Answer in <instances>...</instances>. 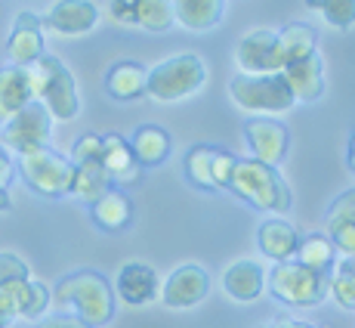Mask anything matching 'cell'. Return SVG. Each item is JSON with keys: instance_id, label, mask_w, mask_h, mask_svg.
Wrapping results in <instances>:
<instances>
[{"instance_id": "6da1fadb", "label": "cell", "mask_w": 355, "mask_h": 328, "mask_svg": "<svg viewBox=\"0 0 355 328\" xmlns=\"http://www.w3.org/2000/svg\"><path fill=\"white\" fill-rule=\"evenodd\" d=\"M50 295L59 310L71 313L74 319H80L90 328L108 325L114 316V288L96 270H78L59 279L56 291H50Z\"/></svg>"}, {"instance_id": "7a4b0ae2", "label": "cell", "mask_w": 355, "mask_h": 328, "mask_svg": "<svg viewBox=\"0 0 355 328\" xmlns=\"http://www.w3.org/2000/svg\"><path fill=\"white\" fill-rule=\"evenodd\" d=\"M226 189L235 192L241 202H248L250 208L263 211V214H272V217L288 214L293 204L291 189H288V183L282 180L278 167L259 164L254 158H235V167H232Z\"/></svg>"}, {"instance_id": "3957f363", "label": "cell", "mask_w": 355, "mask_h": 328, "mask_svg": "<svg viewBox=\"0 0 355 328\" xmlns=\"http://www.w3.org/2000/svg\"><path fill=\"white\" fill-rule=\"evenodd\" d=\"M28 78H31V93L40 106L50 112L53 121H71L80 112V93H78V81L68 72V65L59 56H44L37 63L28 65Z\"/></svg>"}, {"instance_id": "277c9868", "label": "cell", "mask_w": 355, "mask_h": 328, "mask_svg": "<svg viewBox=\"0 0 355 328\" xmlns=\"http://www.w3.org/2000/svg\"><path fill=\"white\" fill-rule=\"evenodd\" d=\"M207 81V65L195 53H180L158 63L146 78V93L158 102H176L198 93Z\"/></svg>"}, {"instance_id": "5b68a950", "label": "cell", "mask_w": 355, "mask_h": 328, "mask_svg": "<svg viewBox=\"0 0 355 328\" xmlns=\"http://www.w3.org/2000/svg\"><path fill=\"white\" fill-rule=\"evenodd\" d=\"M229 93H232V102L244 112H254V115H282V112H291L297 106L293 99L288 81H284L282 72L275 74H238L232 78L229 84Z\"/></svg>"}, {"instance_id": "8992f818", "label": "cell", "mask_w": 355, "mask_h": 328, "mask_svg": "<svg viewBox=\"0 0 355 328\" xmlns=\"http://www.w3.org/2000/svg\"><path fill=\"white\" fill-rule=\"evenodd\" d=\"M327 282L331 279L322 272H312L306 266H300L297 261H284L275 263L266 272V288L275 300L293 306V310H309L318 306L327 297Z\"/></svg>"}, {"instance_id": "52a82bcc", "label": "cell", "mask_w": 355, "mask_h": 328, "mask_svg": "<svg viewBox=\"0 0 355 328\" xmlns=\"http://www.w3.org/2000/svg\"><path fill=\"white\" fill-rule=\"evenodd\" d=\"M19 174L31 192L44 198H62L71 189V161L53 149H37L31 155H19Z\"/></svg>"}, {"instance_id": "ba28073f", "label": "cell", "mask_w": 355, "mask_h": 328, "mask_svg": "<svg viewBox=\"0 0 355 328\" xmlns=\"http://www.w3.org/2000/svg\"><path fill=\"white\" fill-rule=\"evenodd\" d=\"M53 118L37 99L28 102L22 112H16L3 124V146L16 155H31L37 149H50Z\"/></svg>"}, {"instance_id": "9c48e42d", "label": "cell", "mask_w": 355, "mask_h": 328, "mask_svg": "<svg viewBox=\"0 0 355 328\" xmlns=\"http://www.w3.org/2000/svg\"><path fill=\"white\" fill-rule=\"evenodd\" d=\"M244 140H248V149H250V158L259 161V164H269V167H278L288 155V146H291V133L282 121L275 118H250L244 124Z\"/></svg>"}, {"instance_id": "30bf717a", "label": "cell", "mask_w": 355, "mask_h": 328, "mask_svg": "<svg viewBox=\"0 0 355 328\" xmlns=\"http://www.w3.org/2000/svg\"><path fill=\"white\" fill-rule=\"evenodd\" d=\"M207 288H210L207 270L198 263H182L161 285V300L170 310H192V306H198L207 297Z\"/></svg>"}, {"instance_id": "8fae6325", "label": "cell", "mask_w": 355, "mask_h": 328, "mask_svg": "<svg viewBox=\"0 0 355 328\" xmlns=\"http://www.w3.org/2000/svg\"><path fill=\"white\" fill-rule=\"evenodd\" d=\"M114 295L124 300L127 306H146V304H152V300L161 297V276L155 272V266L130 261L118 270Z\"/></svg>"}, {"instance_id": "7c38bea8", "label": "cell", "mask_w": 355, "mask_h": 328, "mask_svg": "<svg viewBox=\"0 0 355 328\" xmlns=\"http://www.w3.org/2000/svg\"><path fill=\"white\" fill-rule=\"evenodd\" d=\"M50 31L62 34V38H78L96 28L99 22V6L93 0H56L40 19Z\"/></svg>"}, {"instance_id": "4fadbf2b", "label": "cell", "mask_w": 355, "mask_h": 328, "mask_svg": "<svg viewBox=\"0 0 355 328\" xmlns=\"http://www.w3.org/2000/svg\"><path fill=\"white\" fill-rule=\"evenodd\" d=\"M275 38L278 31L272 28H254L238 40V68L244 74H275L278 72V59H275Z\"/></svg>"}, {"instance_id": "5bb4252c", "label": "cell", "mask_w": 355, "mask_h": 328, "mask_svg": "<svg viewBox=\"0 0 355 328\" xmlns=\"http://www.w3.org/2000/svg\"><path fill=\"white\" fill-rule=\"evenodd\" d=\"M6 53H10L12 65L19 68H28L44 56V22H40V16H34L28 10L19 13L10 38H6Z\"/></svg>"}, {"instance_id": "9a60e30c", "label": "cell", "mask_w": 355, "mask_h": 328, "mask_svg": "<svg viewBox=\"0 0 355 328\" xmlns=\"http://www.w3.org/2000/svg\"><path fill=\"white\" fill-rule=\"evenodd\" d=\"M282 74L297 102H318L324 97V63L318 56V50L303 56L300 63L288 65Z\"/></svg>"}, {"instance_id": "2e32d148", "label": "cell", "mask_w": 355, "mask_h": 328, "mask_svg": "<svg viewBox=\"0 0 355 328\" xmlns=\"http://www.w3.org/2000/svg\"><path fill=\"white\" fill-rule=\"evenodd\" d=\"M266 288V270L257 261H235L223 272V291L238 300V304H250L263 295Z\"/></svg>"}, {"instance_id": "e0dca14e", "label": "cell", "mask_w": 355, "mask_h": 328, "mask_svg": "<svg viewBox=\"0 0 355 328\" xmlns=\"http://www.w3.org/2000/svg\"><path fill=\"white\" fill-rule=\"evenodd\" d=\"M257 245L269 261L284 263V261H293V254H297L300 232L293 223L284 220V217H272V220H266L263 227L257 229Z\"/></svg>"}, {"instance_id": "ac0fdd59", "label": "cell", "mask_w": 355, "mask_h": 328, "mask_svg": "<svg viewBox=\"0 0 355 328\" xmlns=\"http://www.w3.org/2000/svg\"><path fill=\"white\" fill-rule=\"evenodd\" d=\"M0 291L12 300L16 319H25V322H37V319L53 306L50 288H46L44 282H37V279H25V282L6 285V288H0Z\"/></svg>"}, {"instance_id": "d6986e66", "label": "cell", "mask_w": 355, "mask_h": 328, "mask_svg": "<svg viewBox=\"0 0 355 328\" xmlns=\"http://www.w3.org/2000/svg\"><path fill=\"white\" fill-rule=\"evenodd\" d=\"M318 44V31L315 25H306V22H291L278 31L275 38V59H278V72H284L288 65L300 63L303 56L315 53Z\"/></svg>"}, {"instance_id": "ffe728a7", "label": "cell", "mask_w": 355, "mask_h": 328, "mask_svg": "<svg viewBox=\"0 0 355 328\" xmlns=\"http://www.w3.org/2000/svg\"><path fill=\"white\" fill-rule=\"evenodd\" d=\"M28 102H34L28 68L3 65L0 68V124H6V121L16 112H22Z\"/></svg>"}, {"instance_id": "44dd1931", "label": "cell", "mask_w": 355, "mask_h": 328, "mask_svg": "<svg viewBox=\"0 0 355 328\" xmlns=\"http://www.w3.org/2000/svg\"><path fill=\"white\" fill-rule=\"evenodd\" d=\"M102 170L108 174V180L114 183H133L136 174H139V164L133 161V152H130V142L118 133H105L102 136V155H99Z\"/></svg>"}, {"instance_id": "7402d4cb", "label": "cell", "mask_w": 355, "mask_h": 328, "mask_svg": "<svg viewBox=\"0 0 355 328\" xmlns=\"http://www.w3.org/2000/svg\"><path fill=\"white\" fill-rule=\"evenodd\" d=\"M170 6H173V22L189 31L216 28L226 13V0H170Z\"/></svg>"}, {"instance_id": "603a6c76", "label": "cell", "mask_w": 355, "mask_h": 328, "mask_svg": "<svg viewBox=\"0 0 355 328\" xmlns=\"http://www.w3.org/2000/svg\"><path fill=\"white\" fill-rule=\"evenodd\" d=\"M127 142H130V152H133V161L139 167H158V164L170 158V136L167 131H161L155 124L136 127Z\"/></svg>"}, {"instance_id": "cb8c5ba5", "label": "cell", "mask_w": 355, "mask_h": 328, "mask_svg": "<svg viewBox=\"0 0 355 328\" xmlns=\"http://www.w3.org/2000/svg\"><path fill=\"white\" fill-rule=\"evenodd\" d=\"M90 214H93V220H96L102 229L121 232V229L130 227V220H133V204H130L124 189L112 186L105 195L96 198V202L90 204Z\"/></svg>"}, {"instance_id": "d4e9b609", "label": "cell", "mask_w": 355, "mask_h": 328, "mask_svg": "<svg viewBox=\"0 0 355 328\" xmlns=\"http://www.w3.org/2000/svg\"><path fill=\"white\" fill-rule=\"evenodd\" d=\"M146 78H148V72L139 63H130V59H124V63H114L112 68H108L105 90H108V97H114L121 102L139 99L142 93H146Z\"/></svg>"}, {"instance_id": "484cf974", "label": "cell", "mask_w": 355, "mask_h": 328, "mask_svg": "<svg viewBox=\"0 0 355 328\" xmlns=\"http://www.w3.org/2000/svg\"><path fill=\"white\" fill-rule=\"evenodd\" d=\"M71 167H74V174H71V189H68V195L93 204L96 198H102L112 189V180H108V174L102 170L99 161H78V164H71Z\"/></svg>"}, {"instance_id": "4316f807", "label": "cell", "mask_w": 355, "mask_h": 328, "mask_svg": "<svg viewBox=\"0 0 355 328\" xmlns=\"http://www.w3.org/2000/svg\"><path fill=\"white\" fill-rule=\"evenodd\" d=\"M293 261L312 272L331 276L334 263H337V248H334V242L327 236H306V238H300Z\"/></svg>"}, {"instance_id": "83f0119b", "label": "cell", "mask_w": 355, "mask_h": 328, "mask_svg": "<svg viewBox=\"0 0 355 328\" xmlns=\"http://www.w3.org/2000/svg\"><path fill=\"white\" fill-rule=\"evenodd\" d=\"M216 155H220V149H214V146H195L186 152V177L198 189H204V192H214L216 189V177H214Z\"/></svg>"}, {"instance_id": "f1b7e54d", "label": "cell", "mask_w": 355, "mask_h": 328, "mask_svg": "<svg viewBox=\"0 0 355 328\" xmlns=\"http://www.w3.org/2000/svg\"><path fill=\"white\" fill-rule=\"evenodd\" d=\"M331 272L334 276L327 282V295L346 310H355V257H343L340 263H334Z\"/></svg>"}, {"instance_id": "f546056e", "label": "cell", "mask_w": 355, "mask_h": 328, "mask_svg": "<svg viewBox=\"0 0 355 328\" xmlns=\"http://www.w3.org/2000/svg\"><path fill=\"white\" fill-rule=\"evenodd\" d=\"M133 25H139L146 31H167L173 25V6H170V0H139L136 3Z\"/></svg>"}, {"instance_id": "4dcf8cb0", "label": "cell", "mask_w": 355, "mask_h": 328, "mask_svg": "<svg viewBox=\"0 0 355 328\" xmlns=\"http://www.w3.org/2000/svg\"><path fill=\"white\" fill-rule=\"evenodd\" d=\"M309 10H322L334 28L346 31L355 25V0H306Z\"/></svg>"}, {"instance_id": "1f68e13d", "label": "cell", "mask_w": 355, "mask_h": 328, "mask_svg": "<svg viewBox=\"0 0 355 328\" xmlns=\"http://www.w3.org/2000/svg\"><path fill=\"white\" fill-rule=\"evenodd\" d=\"M25 279H31L28 263H25L22 257L10 254V251H0V288L16 285V282H25Z\"/></svg>"}, {"instance_id": "d6a6232c", "label": "cell", "mask_w": 355, "mask_h": 328, "mask_svg": "<svg viewBox=\"0 0 355 328\" xmlns=\"http://www.w3.org/2000/svg\"><path fill=\"white\" fill-rule=\"evenodd\" d=\"M324 223L327 227H334V223H355V189H346L343 195L334 198V204L327 208Z\"/></svg>"}, {"instance_id": "836d02e7", "label": "cell", "mask_w": 355, "mask_h": 328, "mask_svg": "<svg viewBox=\"0 0 355 328\" xmlns=\"http://www.w3.org/2000/svg\"><path fill=\"white\" fill-rule=\"evenodd\" d=\"M99 155H102V136L96 133H84L78 142H74V149H71V164H78V161H99Z\"/></svg>"}, {"instance_id": "e575fe53", "label": "cell", "mask_w": 355, "mask_h": 328, "mask_svg": "<svg viewBox=\"0 0 355 328\" xmlns=\"http://www.w3.org/2000/svg\"><path fill=\"white\" fill-rule=\"evenodd\" d=\"M235 158H238V155L223 152V149H220V155H216V170H214L216 189H226L229 186V177H232V167H235Z\"/></svg>"}, {"instance_id": "d590c367", "label": "cell", "mask_w": 355, "mask_h": 328, "mask_svg": "<svg viewBox=\"0 0 355 328\" xmlns=\"http://www.w3.org/2000/svg\"><path fill=\"white\" fill-rule=\"evenodd\" d=\"M136 3H139V0H112L108 13H112V19H114L118 25H133Z\"/></svg>"}, {"instance_id": "8d00e7d4", "label": "cell", "mask_w": 355, "mask_h": 328, "mask_svg": "<svg viewBox=\"0 0 355 328\" xmlns=\"http://www.w3.org/2000/svg\"><path fill=\"white\" fill-rule=\"evenodd\" d=\"M12 177H16V170H12V158L6 155V149L0 146V189H6L12 183Z\"/></svg>"}, {"instance_id": "74e56055", "label": "cell", "mask_w": 355, "mask_h": 328, "mask_svg": "<svg viewBox=\"0 0 355 328\" xmlns=\"http://www.w3.org/2000/svg\"><path fill=\"white\" fill-rule=\"evenodd\" d=\"M37 328H90V325H84L74 316H53V319H44Z\"/></svg>"}, {"instance_id": "f35d334b", "label": "cell", "mask_w": 355, "mask_h": 328, "mask_svg": "<svg viewBox=\"0 0 355 328\" xmlns=\"http://www.w3.org/2000/svg\"><path fill=\"white\" fill-rule=\"evenodd\" d=\"M275 328H312V325L297 322V319H284V322H275Z\"/></svg>"}, {"instance_id": "ab89813d", "label": "cell", "mask_w": 355, "mask_h": 328, "mask_svg": "<svg viewBox=\"0 0 355 328\" xmlns=\"http://www.w3.org/2000/svg\"><path fill=\"white\" fill-rule=\"evenodd\" d=\"M346 161H349V167L355 170V131L349 136V152H346Z\"/></svg>"}, {"instance_id": "60d3db41", "label": "cell", "mask_w": 355, "mask_h": 328, "mask_svg": "<svg viewBox=\"0 0 355 328\" xmlns=\"http://www.w3.org/2000/svg\"><path fill=\"white\" fill-rule=\"evenodd\" d=\"M10 208H12L10 195H6V189H0V211H10Z\"/></svg>"}, {"instance_id": "b9f144b4", "label": "cell", "mask_w": 355, "mask_h": 328, "mask_svg": "<svg viewBox=\"0 0 355 328\" xmlns=\"http://www.w3.org/2000/svg\"><path fill=\"white\" fill-rule=\"evenodd\" d=\"M10 325H12V316H10V313L0 310V328H10Z\"/></svg>"}, {"instance_id": "7bdbcfd3", "label": "cell", "mask_w": 355, "mask_h": 328, "mask_svg": "<svg viewBox=\"0 0 355 328\" xmlns=\"http://www.w3.org/2000/svg\"><path fill=\"white\" fill-rule=\"evenodd\" d=\"M263 328H275V325H263Z\"/></svg>"}]
</instances>
